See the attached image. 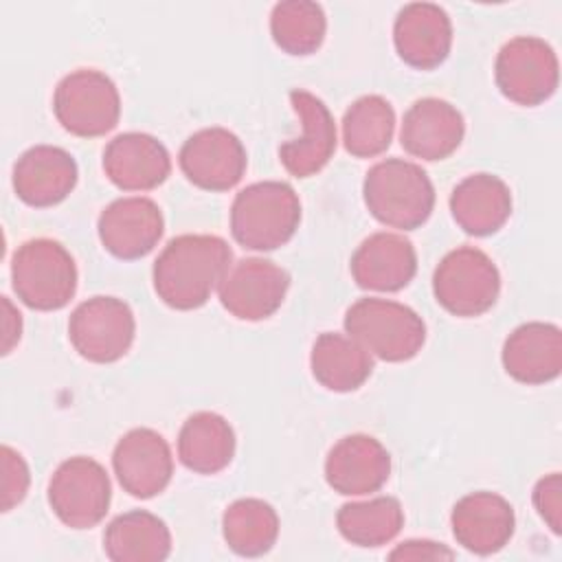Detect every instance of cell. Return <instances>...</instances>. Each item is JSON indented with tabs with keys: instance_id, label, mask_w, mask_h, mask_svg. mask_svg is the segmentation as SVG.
Instances as JSON below:
<instances>
[{
	"instance_id": "1",
	"label": "cell",
	"mask_w": 562,
	"mask_h": 562,
	"mask_svg": "<svg viewBox=\"0 0 562 562\" xmlns=\"http://www.w3.org/2000/svg\"><path fill=\"white\" fill-rule=\"evenodd\" d=\"M231 259V246L217 235H178L154 261V290L173 310H198L220 288Z\"/></svg>"
},
{
	"instance_id": "2",
	"label": "cell",
	"mask_w": 562,
	"mask_h": 562,
	"mask_svg": "<svg viewBox=\"0 0 562 562\" xmlns=\"http://www.w3.org/2000/svg\"><path fill=\"white\" fill-rule=\"evenodd\" d=\"M369 213L384 226L415 231L435 209V187L428 173L402 158H386L373 165L362 184Z\"/></svg>"
},
{
	"instance_id": "3",
	"label": "cell",
	"mask_w": 562,
	"mask_h": 562,
	"mask_svg": "<svg viewBox=\"0 0 562 562\" xmlns=\"http://www.w3.org/2000/svg\"><path fill=\"white\" fill-rule=\"evenodd\" d=\"M301 224V200L281 180L241 189L231 206V233L248 250H274L288 244Z\"/></svg>"
},
{
	"instance_id": "4",
	"label": "cell",
	"mask_w": 562,
	"mask_h": 562,
	"mask_svg": "<svg viewBox=\"0 0 562 562\" xmlns=\"http://www.w3.org/2000/svg\"><path fill=\"white\" fill-rule=\"evenodd\" d=\"M345 331L384 362H406L426 342L422 316L404 303L367 296L345 312Z\"/></svg>"
},
{
	"instance_id": "5",
	"label": "cell",
	"mask_w": 562,
	"mask_h": 562,
	"mask_svg": "<svg viewBox=\"0 0 562 562\" xmlns=\"http://www.w3.org/2000/svg\"><path fill=\"white\" fill-rule=\"evenodd\" d=\"M11 281L26 307L55 312L66 307L77 292V266L59 241L37 237L13 252Z\"/></svg>"
},
{
	"instance_id": "6",
	"label": "cell",
	"mask_w": 562,
	"mask_h": 562,
	"mask_svg": "<svg viewBox=\"0 0 562 562\" xmlns=\"http://www.w3.org/2000/svg\"><path fill=\"white\" fill-rule=\"evenodd\" d=\"M53 112L59 125L72 136H105L121 119V94L105 72L79 68L57 83Z\"/></svg>"
},
{
	"instance_id": "7",
	"label": "cell",
	"mask_w": 562,
	"mask_h": 562,
	"mask_svg": "<svg viewBox=\"0 0 562 562\" xmlns=\"http://www.w3.org/2000/svg\"><path fill=\"white\" fill-rule=\"evenodd\" d=\"M432 292L452 316H481L494 307L501 294V274L483 250L461 246L450 250L435 268Z\"/></svg>"
},
{
	"instance_id": "8",
	"label": "cell",
	"mask_w": 562,
	"mask_h": 562,
	"mask_svg": "<svg viewBox=\"0 0 562 562\" xmlns=\"http://www.w3.org/2000/svg\"><path fill=\"white\" fill-rule=\"evenodd\" d=\"M494 81L505 99L536 108L553 97L560 83L558 55L549 42L518 35L505 42L494 61Z\"/></svg>"
},
{
	"instance_id": "9",
	"label": "cell",
	"mask_w": 562,
	"mask_h": 562,
	"mask_svg": "<svg viewBox=\"0 0 562 562\" xmlns=\"http://www.w3.org/2000/svg\"><path fill=\"white\" fill-rule=\"evenodd\" d=\"M112 485L105 468L90 457H70L48 481V505L70 529L99 525L110 507Z\"/></svg>"
},
{
	"instance_id": "10",
	"label": "cell",
	"mask_w": 562,
	"mask_h": 562,
	"mask_svg": "<svg viewBox=\"0 0 562 562\" xmlns=\"http://www.w3.org/2000/svg\"><path fill=\"white\" fill-rule=\"evenodd\" d=\"M136 334L132 307L116 296H92L75 307L68 321V338L75 351L97 364L121 360Z\"/></svg>"
},
{
	"instance_id": "11",
	"label": "cell",
	"mask_w": 562,
	"mask_h": 562,
	"mask_svg": "<svg viewBox=\"0 0 562 562\" xmlns=\"http://www.w3.org/2000/svg\"><path fill=\"white\" fill-rule=\"evenodd\" d=\"M290 288V274L270 259L246 257L228 268L217 294L222 307L239 321H266L281 305Z\"/></svg>"
},
{
	"instance_id": "12",
	"label": "cell",
	"mask_w": 562,
	"mask_h": 562,
	"mask_svg": "<svg viewBox=\"0 0 562 562\" xmlns=\"http://www.w3.org/2000/svg\"><path fill=\"white\" fill-rule=\"evenodd\" d=\"M178 162L191 184L204 191H228L246 173L244 143L226 127H204L180 147Z\"/></svg>"
},
{
	"instance_id": "13",
	"label": "cell",
	"mask_w": 562,
	"mask_h": 562,
	"mask_svg": "<svg viewBox=\"0 0 562 562\" xmlns=\"http://www.w3.org/2000/svg\"><path fill=\"white\" fill-rule=\"evenodd\" d=\"M112 468L130 496L151 498L169 485L173 476V457L160 432L151 428H132L116 441Z\"/></svg>"
},
{
	"instance_id": "14",
	"label": "cell",
	"mask_w": 562,
	"mask_h": 562,
	"mask_svg": "<svg viewBox=\"0 0 562 562\" xmlns=\"http://www.w3.org/2000/svg\"><path fill=\"white\" fill-rule=\"evenodd\" d=\"M97 231L110 255L132 261L156 248L165 231V220L160 206L149 198H119L101 211Z\"/></svg>"
},
{
	"instance_id": "15",
	"label": "cell",
	"mask_w": 562,
	"mask_h": 562,
	"mask_svg": "<svg viewBox=\"0 0 562 562\" xmlns=\"http://www.w3.org/2000/svg\"><path fill=\"white\" fill-rule=\"evenodd\" d=\"M290 105L299 114L303 134L279 147L285 171L294 178L318 173L336 151V125L329 108L307 90H292Z\"/></svg>"
},
{
	"instance_id": "16",
	"label": "cell",
	"mask_w": 562,
	"mask_h": 562,
	"mask_svg": "<svg viewBox=\"0 0 562 562\" xmlns=\"http://www.w3.org/2000/svg\"><path fill=\"white\" fill-rule=\"evenodd\" d=\"M393 44L404 64L417 70H432L450 55L452 22L435 2H411L395 18Z\"/></svg>"
},
{
	"instance_id": "17",
	"label": "cell",
	"mask_w": 562,
	"mask_h": 562,
	"mask_svg": "<svg viewBox=\"0 0 562 562\" xmlns=\"http://www.w3.org/2000/svg\"><path fill=\"white\" fill-rule=\"evenodd\" d=\"M391 474L389 450L371 435H347L338 439L325 459L327 485L345 496L378 492Z\"/></svg>"
},
{
	"instance_id": "18",
	"label": "cell",
	"mask_w": 562,
	"mask_h": 562,
	"mask_svg": "<svg viewBox=\"0 0 562 562\" xmlns=\"http://www.w3.org/2000/svg\"><path fill=\"white\" fill-rule=\"evenodd\" d=\"M103 171L123 191H151L169 178L171 158L156 136L125 132L105 145Z\"/></svg>"
},
{
	"instance_id": "19",
	"label": "cell",
	"mask_w": 562,
	"mask_h": 562,
	"mask_svg": "<svg viewBox=\"0 0 562 562\" xmlns=\"http://www.w3.org/2000/svg\"><path fill=\"white\" fill-rule=\"evenodd\" d=\"M450 522L454 540L476 555L501 551L516 529L514 507L494 492H472L459 498L452 507Z\"/></svg>"
},
{
	"instance_id": "20",
	"label": "cell",
	"mask_w": 562,
	"mask_h": 562,
	"mask_svg": "<svg viewBox=\"0 0 562 562\" xmlns=\"http://www.w3.org/2000/svg\"><path fill=\"white\" fill-rule=\"evenodd\" d=\"M465 134L461 112L437 97L417 99L404 114L400 143L413 156L422 160H443L452 156Z\"/></svg>"
},
{
	"instance_id": "21",
	"label": "cell",
	"mask_w": 562,
	"mask_h": 562,
	"mask_svg": "<svg viewBox=\"0 0 562 562\" xmlns=\"http://www.w3.org/2000/svg\"><path fill=\"white\" fill-rule=\"evenodd\" d=\"M79 169L75 158L55 145H35L13 165L15 195L35 209L64 202L75 189Z\"/></svg>"
},
{
	"instance_id": "22",
	"label": "cell",
	"mask_w": 562,
	"mask_h": 562,
	"mask_svg": "<svg viewBox=\"0 0 562 562\" xmlns=\"http://www.w3.org/2000/svg\"><path fill=\"white\" fill-rule=\"evenodd\" d=\"M351 277L362 290L397 292L417 272L415 246L397 233H373L351 255Z\"/></svg>"
},
{
	"instance_id": "23",
	"label": "cell",
	"mask_w": 562,
	"mask_h": 562,
	"mask_svg": "<svg viewBox=\"0 0 562 562\" xmlns=\"http://www.w3.org/2000/svg\"><path fill=\"white\" fill-rule=\"evenodd\" d=\"M503 369L520 384L538 386L562 371V331L558 325L531 321L516 327L503 345Z\"/></svg>"
},
{
	"instance_id": "24",
	"label": "cell",
	"mask_w": 562,
	"mask_h": 562,
	"mask_svg": "<svg viewBox=\"0 0 562 562\" xmlns=\"http://www.w3.org/2000/svg\"><path fill=\"white\" fill-rule=\"evenodd\" d=\"M450 213L468 235H494L512 215V191L494 173H472L452 189Z\"/></svg>"
},
{
	"instance_id": "25",
	"label": "cell",
	"mask_w": 562,
	"mask_h": 562,
	"mask_svg": "<svg viewBox=\"0 0 562 562\" xmlns=\"http://www.w3.org/2000/svg\"><path fill=\"white\" fill-rule=\"evenodd\" d=\"M310 367L314 380L327 391L351 393L369 380L373 358L349 334L323 331L312 345Z\"/></svg>"
},
{
	"instance_id": "26",
	"label": "cell",
	"mask_w": 562,
	"mask_h": 562,
	"mask_svg": "<svg viewBox=\"0 0 562 562\" xmlns=\"http://www.w3.org/2000/svg\"><path fill=\"white\" fill-rule=\"evenodd\" d=\"M103 549L114 562H162L171 553V533L156 514L132 509L108 525Z\"/></svg>"
},
{
	"instance_id": "27",
	"label": "cell",
	"mask_w": 562,
	"mask_h": 562,
	"mask_svg": "<svg viewBox=\"0 0 562 562\" xmlns=\"http://www.w3.org/2000/svg\"><path fill=\"white\" fill-rule=\"evenodd\" d=\"M235 457L233 426L217 413L200 411L187 417L178 435V459L195 474H217Z\"/></svg>"
},
{
	"instance_id": "28",
	"label": "cell",
	"mask_w": 562,
	"mask_h": 562,
	"mask_svg": "<svg viewBox=\"0 0 562 562\" xmlns=\"http://www.w3.org/2000/svg\"><path fill=\"white\" fill-rule=\"evenodd\" d=\"M395 112L380 94L356 99L342 116V143L356 158H375L384 154L393 140Z\"/></svg>"
},
{
	"instance_id": "29",
	"label": "cell",
	"mask_w": 562,
	"mask_h": 562,
	"mask_svg": "<svg viewBox=\"0 0 562 562\" xmlns=\"http://www.w3.org/2000/svg\"><path fill=\"white\" fill-rule=\"evenodd\" d=\"M222 536L237 555L257 558L268 553L279 536V516L261 498H239L222 516Z\"/></svg>"
},
{
	"instance_id": "30",
	"label": "cell",
	"mask_w": 562,
	"mask_h": 562,
	"mask_svg": "<svg viewBox=\"0 0 562 562\" xmlns=\"http://www.w3.org/2000/svg\"><path fill=\"white\" fill-rule=\"evenodd\" d=\"M340 536L356 547H382L404 527V509L393 496L345 503L336 514Z\"/></svg>"
},
{
	"instance_id": "31",
	"label": "cell",
	"mask_w": 562,
	"mask_h": 562,
	"mask_svg": "<svg viewBox=\"0 0 562 562\" xmlns=\"http://www.w3.org/2000/svg\"><path fill=\"white\" fill-rule=\"evenodd\" d=\"M327 33V18L321 4L310 0H285L272 7L270 35L274 44L294 57L312 55Z\"/></svg>"
},
{
	"instance_id": "32",
	"label": "cell",
	"mask_w": 562,
	"mask_h": 562,
	"mask_svg": "<svg viewBox=\"0 0 562 562\" xmlns=\"http://www.w3.org/2000/svg\"><path fill=\"white\" fill-rule=\"evenodd\" d=\"M2 512L20 505L29 492L31 472L24 457L11 446H2Z\"/></svg>"
},
{
	"instance_id": "33",
	"label": "cell",
	"mask_w": 562,
	"mask_h": 562,
	"mask_svg": "<svg viewBox=\"0 0 562 562\" xmlns=\"http://www.w3.org/2000/svg\"><path fill=\"white\" fill-rule=\"evenodd\" d=\"M533 507L540 514V518L547 522V527L553 533H560L562 529V476L560 472H551L542 476L533 485L531 494Z\"/></svg>"
},
{
	"instance_id": "34",
	"label": "cell",
	"mask_w": 562,
	"mask_h": 562,
	"mask_svg": "<svg viewBox=\"0 0 562 562\" xmlns=\"http://www.w3.org/2000/svg\"><path fill=\"white\" fill-rule=\"evenodd\" d=\"M389 558L391 560H452L454 551L432 540H406L397 544L389 553Z\"/></svg>"
},
{
	"instance_id": "35",
	"label": "cell",
	"mask_w": 562,
	"mask_h": 562,
	"mask_svg": "<svg viewBox=\"0 0 562 562\" xmlns=\"http://www.w3.org/2000/svg\"><path fill=\"white\" fill-rule=\"evenodd\" d=\"M2 310H4V318H2V353H11V349L18 345L20 336H22V316L20 312L11 305V301L7 296H2Z\"/></svg>"
}]
</instances>
